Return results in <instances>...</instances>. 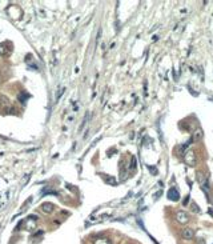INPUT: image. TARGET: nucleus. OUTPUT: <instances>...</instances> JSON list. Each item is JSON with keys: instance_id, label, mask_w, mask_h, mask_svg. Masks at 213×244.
<instances>
[{"instance_id": "f8f14e48", "label": "nucleus", "mask_w": 213, "mask_h": 244, "mask_svg": "<svg viewBox=\"0 0 213 244\" xmlns=\"http://www.w3.org/2000/svg\"><path fill=\"white\" fill-rule=\"evenodd\" d=\"M133 167H136V159L135 158L132 159V168H133Z\"/></svg>"}, {"instance_id": "9d476101", "label": "nucleus", "mask_w": 213, "mask_h": 244, "mask_svg": "<svg viewBox=\"0 0 213 244\" xmlns=\"http://www.w3.org/2000/svg\"><path fill=\"white\" fill-rule=\"evenodd\" d=\"M148 168L152 171V174L153 175H157V170H156V168H153V167H148Z\"/></svg>"}, {"instance_id": "1a4fd4ad", "label": "nucleus", "mask_w": 213, "mask_h": 244, "mask_svg": "<svg viewBox=\"0 0 213 244\" xmlns=\"http://www.w3.org/2000/svg\"><path fill=\"white\" fill-rule=\"evenodd\" d=\"M201 137H202V131H201V129H197L196 133H194V139L198 140V139H201Z\"/></svg>"}, {"instance_id": "ddd939ff", "label": "nucleus", "mask_w": 213, "mask_h": 244, "mask_svg": "<svg viewBox=\"0 0 213 244\" xmlns=\"http://www.w3.org/2000/svg\"><path fill=\"white\" fill-rule=\"evenodd\" d=\"M208 213H210V216L213 217V209L212 208H208Z\"/></svg>"}, {"instance_id": "6e6552de", "label": "nucleus", "mask_w": 213, "mask_h": 244, "mask_svg": "<svg viewBox=\"0 0 213 244\" xmlns=\"http://www.w3.org/2000/svg\"><path fill=\"white\" fill-rule=\"evenodd\" d=\"M190 209H192L194 213L200 212V207H197V204H196V203H190Z\"/></svg>"}, {"instance_id": "39448f33", "label": "nucleus", "mask_w": 213, "mask_h": 244, "mask_svg": "<svg viewBox=\"0 0 213 244\" xmlns=\"http://www.w3.org/2000/svg\"><path fill=\"white\" fill-rule=\"evenodd\" d=\"M196 179H197L198 183H201V184H204L205 183V175H204V172H201V171H198L197 174H196Z\"/></svg>"}, {"instance_id": "4468645a", "label": "nucleus", "mask_w": 213, "mask_h": 244, "mask_svg": "<svg viewBox=\"0 0 213 244\" xmlns=\"http://www.w3.org/2000/svg\"><path fill=\"white\" fill-rule=\"evenodd\" d=\"M189 202V196H186L185 198V200H184V205H186V203Z\"/></svg>"}, {"instance_id": "9b49d317", "label": "nucleus", "mask_w": 213, "mask_h": 244, "mask_svg": "<svg viewBox=\"0 0 213 244\" xmlns=\"http://www.w3.org/2000/svg\"><path fill=\"white\" fill-rule=\"evenodd\" d=\"M160 195H161V191H159L157 194H155V200H157V199L160 198Z\"/></svg>"}, {"instance_id": "f03ea898", "label": "nucleus", "mask_w": 213, "mask_h": 244, "mask_svg": "<svg viewBox=\"0 0 213 244\" xmlns=\"http://www.w3.org/2000/svg\"><path fill=\"white\" fill-rule=\"evenodd\" d=\"M176 220L180 223V224H186L188 223V220H189V216H188V213L185 212V211H177L176 212Z\"/></svg>"}, {"instance_id": "f257e3e1", "label": "nucleus", "mask_w": 213, "mask_h": 244, "mask_svg": "<svg viewBox=\"0 0 213 244\" xmlns=\"http://www.w3.org/2000/svg\"><path fill=\"white\" fill-rule=\"evenodd\" d=\"M184 160H185V163L188 166L194 167L196 166V162H197V159H196V152L193 149H186L185 154H184Z\"/></svg>"}, {"instance_id": "20e7f679", "label": "nucleus", "mask_w": 213, "mask_h": 244, "mask_svg": "<svg viewBox=\"0 0 213 244\" xmlns=\"http://www.w3.org/2000/svg\"><path fill=\"white\" fill-rule=\"evenodd\" d=\"M168 199L172 200V202H178V200H180V194H178V191L176 190L174 187L168 191Z\"/></svg>"}, {"instance_id": "0eeeda50", "label": "nucleus", "mask_w": 213, "mask_h": 244, "mask_svg": "<svg viewBox=\"0 0 213 244\" xmlns=\"http://www.w3.org/2000/svg\"><path fill=\"white\" fill-rule=\"evenodd\" d=\"M43 209H44V212H52V211H53V205L51 204V203L43 204Z\"/></svg>"}, {"instance_id": "2eb2a0df", "label": "nucleus", "mask_w": 213, "mask_h": 244, "mask_svg": "<svg viewBox=\"0 0 213 244\" xmlns=\"http://www.w3.org/2000/svg\"><path fill=\"white\" fill-rule=\"evenodd\" d=\"M197 244H205V241L201 239V240H197Z\"/></svg>"}, {"instance_id": "7ed1b4c3", "label": "nucleus", "mask_w": 213, "mask_h": 244, "mask_svg": "<svg viewBox=\"0 0 213 244\" xmlns=\"http://www.w3.org/2000/svg\"><path fill=\"white\" fill-rule=\"evenodd\" d=\"M181 237L184 240H192L194 237V231L192 228H184L181 231Z\"/></svg>"}, {"instance_id": "423d86ee", "label": "nucleus", "mask_w": 213, "mask_h": 244, "mask_svg": "<svg viewBox=\"0 0 213 244\" xmlns=\"http://www.w3.org/2000/svg\"><path fill=\"white\" fill-rule=\"evenodd\" d=\"M95 244H112V243H111V240L107 239V237H101V239L95 240Z\"/></svg>"}]
</instances>
